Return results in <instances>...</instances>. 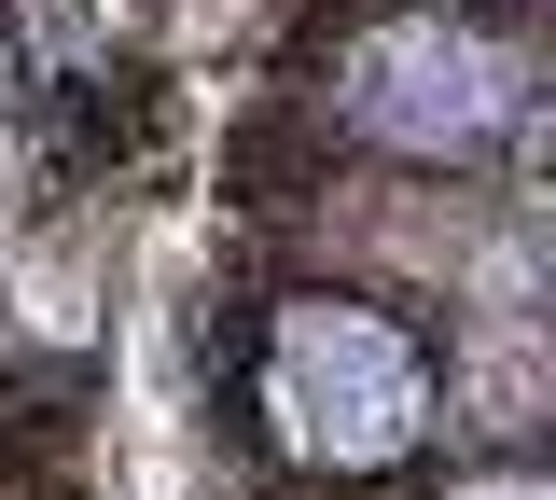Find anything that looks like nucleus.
Returning a JSON list of instances; mask_svg holds the SVG:
<instances>
[{
    "mask_svg": "<svg viewBox=\"0 0 556 500\" xmlns=\"http://www.w3.org/2000/svg\"><path fill=\"white\" fill-rule=\"evenodd\" d=\"M278 431L306 459H390L417 445V348L362 306H292L278 334Z\"/></svg>",
    "mask_w": 556,
    "mask_h": 500,
    "instance_id": "obj_1",
    "label": "nucleus"
},
{
    "mask_svg": "<svg viewBox=\"0 0 556 500\" xmlns=\"http://www.w3.org/2000/svg\"><path fill=\"white\" fill-rule=\"evenodd\" d=\"M501 112H515V56L473 28H376L348 70V126H376L404 153H473Z\"/></svg>",
    "mask_w": 556,
    "mask_h": 500,
    "instance_id": "obj_2",
    "label": "nucleus"
},
{
    "mask_svg": "<svg viewBox=\"0 0 556 500\" xmlns=\"http://www.w3.org/2000/svg\"><path fill=\"white\" fill-rule=\"evenodd\" d=\"M473 500H543V487H473Z\"/></svg>",
    "mask_w": 556,
    "mask_h": 500,
    "instance_id": "obj_3",
    "label": "nucleus"
}]
</instances>
